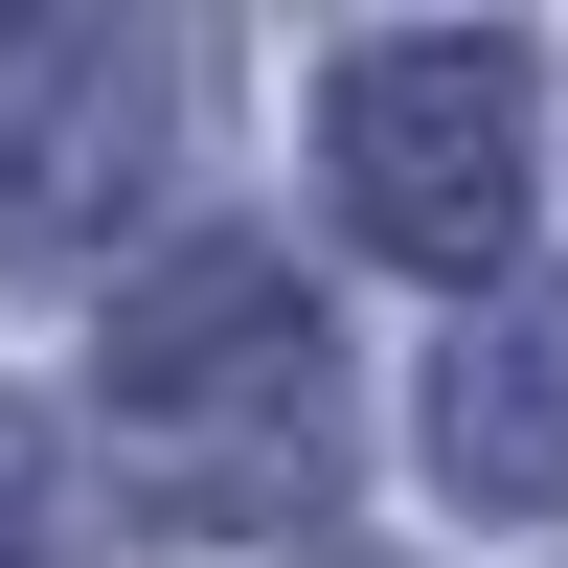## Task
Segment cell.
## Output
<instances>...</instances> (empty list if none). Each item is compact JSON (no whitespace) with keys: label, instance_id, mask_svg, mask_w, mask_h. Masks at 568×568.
Listing matches in <instances>:
<instances>
[{"label":"cell","instance_id":"obj_1","mask_svg":"<svg viewBox=\"0 0 568 568\" xmlns=\"http://www.w3.org/2000/svg\"><path fill=\"white\" fill-rule=\"evenodd\" d=\"M91 409H114L136 500L205 546H318V500H342V364L273 251H160L91 342Z\"/></svg>","mask_w":568,"mask_h":568},{"label":"cell","instance_id":"obj_5","mask_svg":"<svg viewBox=\"0 0 568 568\" xmlns=\"http://www.w3.org/2000/svg\"><path fill=\"white\" fill-rule=\"evenodd\" d=\"M0 568H45V433L0 409Z\"/></svg>","mask_w":568,"mask_h":568},{"label":"cell","instance_id":"obj_3","mask_svg":"<svg viewBox=\"0 0 568 568\" xmlns=\"http://www.w3.org/2000/svg\"><path fill=\"white\" fill-rule=\"evenodd\" d=\"M182 160V45L160 23H23L0 45V273H91Z\"/></svg>","mask_w":568,"mask_h":568},{"label":"cell","instance_id":"obj_2","mask_svg":"<svg viewBox=\"0 0 568 568\" xmlns=\"http://www.w3.org/2000/svg\"><path fill=\"white\" fill-rule=\"evenodd\" d=\"M524 45H342L318 69V182L387 273H500L524 251Z\"/></svg>","mask_w":568,"mask_h":568},{"label":"cell","instance_id":"obj_4","mask_svg":"<svg viewBox=\"0 0 568 568\" xmlns=\"http://www.w3.org/2000/svg\"><path fill=\"white\" fill-rule=\"evenodd\" d=\"M433 478L478 500V524H546V500H568V296H546V273L433 342Z\"/></svg>","mask_w":568,"mask_h":568}]
</instances>
